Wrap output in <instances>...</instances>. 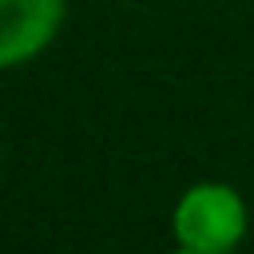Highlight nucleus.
Instances as JSON below:
<instances>
[{
  "mask_svg": "<svg viewBox=\"0 0 254 254\" xmlns=\"http://www.w3.org/2000/svg\"><path fill=\"white\" fill-rule=\"evenodd\" d=\"M246 202L230 183H194L179 194L171 230L175 242L187 250H206V254H230L246 238Z\"/></svg>",
  "mask_w": 254,
  "mask_h": 254,
  "instance_id": "f257e3e1",
  "label": "nucleus"
},
{
  "mask_svg": "<svg viewBox=\"0 0 254 254\" xmlns=\"http://www.w3.org/2000/svg\"><path fill=\"white\" fill-rule=\"evenodd\" d=\"M64 24V0H0V71L36 60Z\"/></svg>",
  "mask_w": 254,
  "mask_h": 254,
  "instance_id": "f03ea898",
  "label": "nucleus"
},
{
  "mask_svg": "<svg viewBox=\"0 0 254 254\" xmlns=\"http://www.w3.org/2000/svg\"><path fill=\"white\" fill-rule=\"evenodd\" d=\"M175 254H206V250H187V246H179Z\"/></svg>",
  "mask_w": 254,
  "mask_h": 254,
  "instance_id": "7ed1b4c3",
  "label": "nucleus"
}]
</instances>
